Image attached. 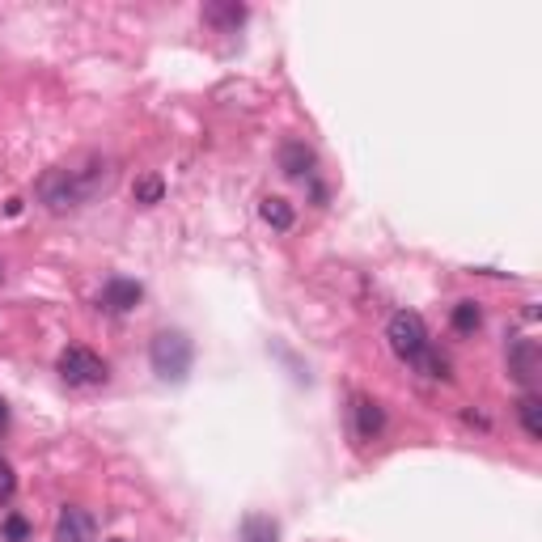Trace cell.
<instances>
[{
	"instance_id": "8992f818",
	"label": "cell",
	"mask_w": 542,
	"mask_h": 542,
	"mask_svg": "<svg viewBox=\"0 0 542 542\" xmlns=\"http://www.w3.org/2000/svg\"><path fill=\"white\" fill-rule=\"evenodd\" d=\"M352 420H356V437H360V441H373L377 432L386 428L382 403L369 399V394H356V399H352Z\"/></svg>"
},
{
	"instance_id": "ba28073f",
	"label": "cell",
	"mask_w": 542,
	"mask_h": 542,
	"mask_svg": "<svg viewBox=\"0 0 542 542\" xmlns=\"http://www.w3.org/2000/svg\"><path fill=\"white\" fill-rule=\"evenodd\" d=\"M509 373L517 377L521 386H530V382H534V373H538V343H534V339H517V343H513V352H509Z\"/></svg>"
},
{
	"instance_id": "44dd1931",
	"label": "cell",
	"mask_w": 542,
	"mask_h": 542,
	"mask_svg": "<svg viewBox=\"0 0 542 542\" xmlns=\"http://www.w3.org/2000/svg\"><path fill=\"white\" fill-rule=\"evenodd\" d=\"M115 542H123V538H115Z\"/></svg>"
},
{
	"instance_id": "8fae6325",
	"label": "cell",
	"mask_w": 542,
	"mask_h": 542,
	"mask_svg": "<svg viewBox=\"0 0 542 542\" xmlns=\"http://www.w3.org/2000/svg\"><path fill=\"white\" fill-rule=\"evenodd\" d=\"M259 216L271 225V229H293V208H288V200H280V195H267V200L259 204Z\"/></svg>"
},
{
	"instance_id": "30bf717a",
	"label": "cell",
	"mask_w": 542,
	"mask_h": 542,
	"mask_svg": "<svg viewBox=\"0 0 542 542\" xmlns=\"http://www.w3.org/2000/svg\"><path fill=\"white\" fill-rule=\"evenodd\" d=\"M280 166H284V174H288V178H301L305 170L314 166V153L305 149L301 140H288L284 149H280Z\"/></svg>"
},
{
	"instance_id": "6da1fadb",
	"label": "cell",
	"mask_w": 542,
	"mask_h": 542,
	"mask_svg": "<svg viewBox=\"0 0 542 542\" xmlns=\"http://www.w3.org/2000/svg\"><path fill=\"white\" fill-rule=\"evenodd\" d=\"M111 183H115V161L102 153H81V157L64 161V166H51L39 178V200L47 212L64 216V212H77L89 200L106 195Z\"/></svg>"
},
{
	"instance_id": "2e32d148",
	"label": "cell",
	"mask_w": 542,
	"mask_h": 542,
	"mask_svg": "<svg viewBox=\"0 0 542 542\" xmlns=\"http://www.w3.org/2000/svg\"><path fill=\"white\" fill-rule=\"evenodd\" d=\"M161 191H166V187H161V178H157V174L140 178V183H136V204H157V200H161Z\"/></svg>"
},
{
	"instance_id": "ac0fdd59",
	"label": "cell",
	"mask_w": 542,
	"mask_h": 542,
	"mask_svg": "<svg viewBox=\"0 0 542 542\" xmlns=\"http://www.w3.org/2000/svg\"><path fill=\"white\" fill-rule=\"evenodd\" d=\"M13 492H17V475H13V466L0 458V504L13 500Z\"/></svg>"
},
{
	"instance_id": "9a60e30c",
	"label": "cell",
	"mask_w": 542,
	"mask_h": 542,
	"mask_svg": "<svg viewBox=\"0 0 542 542\" xmlns=\"http://www.w3.org/2000/svg\"><path fill=\"white\" fill-rule=\"evenodd\" d=\"M204 17H208V22H216V26H242L246 22V9L242 5H208Z\"/></svg>"
},
{
	"instance_id": "e0dca14e",
	"label": "cell",
	"mask_w": 542,
	"mask_h": 542,
	"mask_svg": "<svg viewBox=\"0 0 542 542\" xmlns=\"http://www.w3.org/2000/svg\"><path fill=\"white\" fill-rule=\"evenodd\" d=\"M26 538H30V521L17 517V513H9V517H5V542H26Z\"/></svg>"
},
{
	"instance_id": "d6986e66",
	"label": "cell",
	"mask_w": 542,
	"mask_h": 542,
	"mask_svg": "<svg viewBox=\"0 0 542 542\" xmlns=\"http://www.w3.org/2000/svg\"><path fill=\"white\" fill-rule=\"evenodd\" d=\"M5 420H9V407H5V399H0V428H5Z\"/></svg>"
},
{
	"instance_id": "ffe728a7",
	"label": "cell",
	"mask_w": 542,
	"mask_h": 542,
	"mask_svg": "<svg viewBox=\"0 0 542 542\" xmlns=\"http://www.w3.org/2000/svg\"><path fill=\"white\" fill-rule=\"evenodd\" d=\"M0 280H5V263H0Z\"/></svg>"
},
{
	"instance_id": "5b68a950",
	"label": "cell",
	"mask_w": 542,
	"mask_h": 542,
	"mask_svg": "<svg viewBox=\"0 0 542 542\" xmlns=\"http://www.w3.org/2000/svg\"><path fill=\"white\" fill-rule=\"evenodd\" d=\"M56 542H98V521L81 504H68L56 517Z\"/></svg>"
},
{
	"instance_id": "4fadbf2b",
	"label": "cell",
	"mask_w": 542,
	"mask_h": 542,
	"mask_svg": "<svg viewBox=\"0 0 542 542\" xmlns=\"http://www.w3.org/2000/svg\"><path fill=\"white\" fill-rule=\"evenodd\" d=\"M483 327V310H479V305L475 301H458L454 305V331L458 335H475Z\"/></svg>"
},
{
	"instance_id": "277c9868",
	"label": "cell",
	"mask_w": 542,
	"mask_h": 542,
	"mask_svg": "<svg viewBox=\"0 0 542 542\" xmlns=\"http://www.w3.org/2000/svg\"><path fill=\"white\" fill-rule=\"evenodd\" d=\"M56 369H60V377L68 386H102L106 382V360L98 352L81 348V343H72V348L60 352Z\"/></svg>"
},
{
	"instance_id": "9c48e42d",
	"label": "cell",
	"mask_w": 542,
	"mask_h": 542,
	"mask_svg": "<svg viewBox=\"0 0 542 542\" xmlns=\"http://www.w3.org/2000/svg\"><path fill=\"white\" fill-rule=\"evenodd\" d=\"M517 420H521V428H526L530 441H542V399L534 390H526L517 399Z\"/></svg>"
},
{
	"instance_id": "52a82bcc",
	"label": "cell",
	"mask_w": 542,
	"mask_h": 542,
	"mask_svg": "<svg viewBox=\"0 0 542 542\" xmlns=\"http://www.w3.org/2000/svg\"><path fill=\"white\" fill-rule=\"evenodd\" d=\"M140 297H144V288L136 284V280H106V288H102V310H111V314H128V310H136L140 305Z\"/></svg>"
},
{
	"instance_id": "5bb4252c",
	"label": "cell",
	"mask_w": 542,
	"mask_h": 542,
	"mask_svg": "<svg viewBox=\"0 0 542 542\" xmlns=\"http://www.w3.org/2000/svg\"><path fill=\"white\" fill-rule=\"evenodd\" d=\"M415 369H424L428 377H441V382H449V360L437 352V348H432V343H428V348H424V356L420 360H415Z\"/></svg>"
},
{
	"instance_id": "3957f363",
	"label": "cell",
	"mask_w": 542,
	"mask_h": 542,
	"mask_svg": "<svg viewBox=\"0 0 542 542\" xmlns=\"http://www.w3.org/2000/svg\"><path fill=\"white\" fill-rule=\"evenodd\" d=\"M386 339H390L394 356L407 360V365H415V360L424 356V348H428V327H424V318L415 310H399L386 322Z\"/></svg>"
},
{
	"instance_id": "7a4b0ae2",
	"label": "cell",
	"mask_w": 542,
	"mask_h": 542,
	"mask_svg": "<svg viewBox=\"0 0 542 542\" xmlns=\"http://www.w3.org/2000/svg\"><path fill=\"white\" fill-rule=\"evenodd\" d=\"M149 360L161 382H183L191 373V339L183 331H161V335H153Z\"/></svg>"
},
{
	"instance_id": "7c38bea8",
	"label": "cell",
	"mask_w": 542,
	"mask_h": 542,
	"mask_svg": "<svg viewBox=\"0 0 542 542\" xmlns=\"http://www.w3.org/2000/svg\"><path fill=\"white\" fill-rule=\"evenodd\" d=\"M280 538V530H276V521L271 517H246L242 521V542H276Z\"/></svg>"
}]
</instances>
